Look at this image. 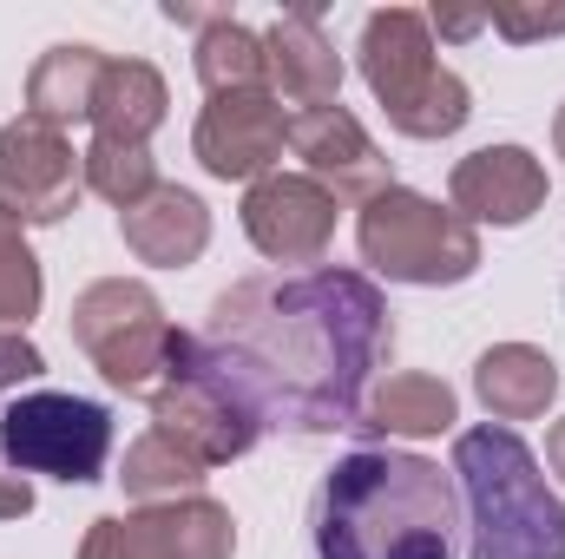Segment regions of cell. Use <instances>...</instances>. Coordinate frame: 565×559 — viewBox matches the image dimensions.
I'll list each match as a JSON object with an SVG mask.
<instances>
[{
  "instance_id": "cell-2",
  "label": "cell",
  "mask_w": 565,
  "mask_h": 559,
  "mask_svg": "<svg viewBox=\"0 0 565 559\" xmlns=\"http://www.w3.org/2000/svg\"><path fill=\"white\" fill-rule=\"evenodd\" d=\"M460 494L440 461L408 447L342 454L309 507L316 559H454Z\"/></svg>"
},
{
  "instance_id": "cell-12",
  "label": "cell",
  "mask_w": 565,
  "mask_h": 559,
  "mask_svg": "<svg viewBox=\"0 0 565 559\" xmlns=\"http://www.w3.org/2000/svg\"><path fill=\"white\" fill-rule=\"evenodd\" d=\"M244 238L270 264H322L335 244V198L302 171H270L244 191Z\"/></svg>"
},
{
  "instance_id": "cell-19",
  "label": "cell",
  "mask_w": 565,
  "mask_h": 559,
  "mask_svg": "<svg viewBox=\"0 0 565 559\" xmlns=\"http://www.w3.org/2000/svg\"><path fill=\"white\" fill-rule=\"evenodd\" d=\"M454 415H460L454 389H447L440 376L408 369V376H388V382L362 402L355 434H375V441H422V434H447Z\"/></svg>"
},
{
  "instance_id": "cell-31",
  "label": "cell",
  "mask_w": 565,
  "mask_h": 559,
  "mask_svg": "<svg viewBox=\"0 0 565 559\" xmlns=\"http://www.w3.org/2000/svg\"><path fill=\"white\" fill-rule=\"evenodd\" d=\"M553 145H559V158H565V106H559V119H553Z\"/></svg>"
},
{
  "instance_id": "cell-26",
  "label": "cell",
  "mask_w": 565,
  "mask_h": 559,
  "mask_svg": "<svg viewBox=\"0 0 565 559\" xmlns=\"http://www.w3.org/2000/svg\"><path fill=\"white\" fill-rule=\"evenodd\" d=\"M46 376V356L26 342V336H0V395H13V389H33Z\"/></svg>"
},
{
  "instance_id": "cell-30",
  "label": "cell",
  "mask_w": 565,
  "mask_h": 559,
  "mask_svg": "<svg viewBox=\"0 0 565 559\" xmlns=\"http://www.w3.org/2000/svg\"><path fill=\"white\" fill-rule=\"evenodd\" d=\"M546 461H553V474L565 481V415L553 421V434H546Z\"/></svg>"
},
{
  "instance_id": "cell-29",
  "label": "cell",
  "mask_w": 565,
  "mask_h": 559,
  "mask_svg": "<svg viewBox=\"0 0 565 559\" xmlns=\"http://www.w3.org/2000/svg\"><path fill=\"white\" fill-rule=\"evenodd\" d=\"M164 20H171V27H198V33H204L211 20H224V7H191V0H164Z\"/></svg>"
},
{
  "instance_id": "cell-20",
  "label": "cell",
  "mask_w": 565,
  "mask_h": 559,
  "mask_svg": "<svg viewBox=\"0 0 565 559\" xmlns=\"http://www.w3.org/2000/svg\"><path fill=\"white\" fill-rule=\"evenodd\" d=\"M164 73L151 60H113L93 99V139H119V145H151V133L164 126Z\"/></svg>"
},
{
  "instance_id": "cell-9",
  "label": "cell",
  "mask_w": 565,
  "mask_h": 559,
  "mask_svg": "<svg viewBox=\"0 0 565 559\" xmlns=\"http://www.w3.org/2000/svg\"><path fill=\"white\" fill-rule=\"evenodd\" d=\"M86 191V158L46 119H7L0 126V211L20 224H60Z\"/></svg>"
},
{
  "instance_id": "cell-5",
  "label": "cell",
  "mask_w": 565,
  "mask_h": 559,
  "mask_svg": "<svg viewBox=\"0 0 565 559\" xmlns=\"http://www.w3.org/2000/svg\"><path fill=\"white\" fill-rule=\"evenodd\" d=\"M73 342L93 356V369L119 389V395H158L191 342V329H171L164 303L151 296V283L139 277H99L73 296L66 316Z\"/></svg>"
},
{
  "instance_id": "cell-11",
  "label": "cell",
  "mask_w": 565,
  "mask_h": 559,
  "mask_svg": "<svg viewBox=\"0 0 565 559\" xmlns=\"http://www.w3.org/2000/svg\"><path fill=\"white\" fill-rule=\"evenodd\" d=\"M282 139H289L282 99L264 86V93H217V99L198 113L191 151H198V165H204L211 178H224V184H257V178L277 171Z\"/></svg>"
},
{
  "instance_id": "cell-18",
  "label": "cell",
  "mask_w": 565,
  "mask_h": 559,
  "mask_svg": "<svg viewBox=\"0 0 565 559\" xmlns=\"http://www.w3.org/2000/svg\"><path fill=\"white\" fill-rule=\"evenodd\" d=\"M473 395L487 402L493 421H533V415H546V402L559 395V369L533 342H493L473 362Z\"/></svg>"
},
{
  "instance_id": "cell-25",
  "label": "cell",
  "mask_w": 565,
  "mask_h": 559,
  "mask_svg": "<svg viewBox=\"0 0 565 559\" xmlns=\"http://www.w3.org/2000/svg\"><path fill=\"white\" fill-rule=\"evenodd\" d=\"M480 13H487V27H493V33H507L513 46L565 33V7H540V0H487Z\"/></svg>"
},
{
  "instance_id": "cell-21",
  "label": "cell",
  "mask_w": 565,
  "mask_h": 559,
  "mask_svg": "<svg viewBox=\"0 0 565 559\" xmlns=\"http://www.w3.org/2000/svg\"><path fill=\"white\" fill-rule=\"evenodd\" d=\"M191 66H198V80H204V93L217 99V93H264L270 86V60H264V33H250L244 20H211L204 33H198V53H191Z\"/></svg>"
},
{
  "instance_id": "cell-7",
  "label": "cell",
  "mask_w": 565,
  "mask_h": 559,
  "mask_svg": "<svg viewBox=\"0 0 565 559\" xmlns=\"http://www.w3.org/2000/svg\"><path fill=\"white\" fill-rule=\"evenodd\" d=\"M0 461L13 474H46L86 487L113 461V409L60 389H26L0 409Z\"/></svg>"
},
{
  "instance_id": "cell-6",
  "label": "cell",
  "mask_w": 565,
  "mask_h": 559,
  "mask_svg": "<svg viewBox=\"0 0 565 559\" xmlns=\"http://www.w3.org/2000/svg\"><path fill=\"white\" fill-rule=\"evenodd\" d=\"M355 244L375 277L415 283V289H447L480 271V231L454 204H434L408 184H388L362 204Z\"/></svg>"
},
{
  "instance_id": "cell-16",
  "label": "cell",
  "mask_w": 565,
  "mask_h": 559,
  "mask_svg": "<svg viewBox=\"0 0 565 559\" xmlns=\"http://www.w3.org/2000/svg\"><path fill=\"white\" fill-rule=\"evenodd\" d=\"M119 238H126V251H132L139 264H151V271H184V264H198L204 244H211V211H204L198 191L158 184L151 198H139V204L119 211Z\"/></svg>"
},
{
  "instance_id": "cell-10",
  "label": "cell",
  "mask_w": 565,
  "mask_h": 559,
  "mask_svg": "<svg viewBox=\"0 0 565 559\" xmlns=\"http://www.w3.org/2000/svg\"><path fill=\"white\" fill-rule=\"evenodd\" d=\"M151 428L158 434H171L184 454H198L204 467H224V461H244L257 441H264V428L244 415L204 369H198V356H191V342H184V356H178V369H171V382L151 395Z\"/></svg>"
},
{
  "instance_id": "cell-4",
  "label": "cell",
  "mask_w": 565,
  "mask_h": 559,
  "mask_svg": "<svg viewBox=\"0 0 565 559\" xmlns=\"http://www.w3.org/2000/svg\"><path fill=\"white\" fill-rule=\"evenodd\" d=\"M362 80L375 93V106L388 113V126L402 139H454L473 119V93L460 73L440 66L434 53V27L415 7H375L362 20Z\"/></svg>"
},
{
  "instance_id": "cell-13",
  "label": "cell",
  "mask_w": 565,
  "mask_h": 559,
  "mask_svg": "<svg viewBox=\"0 0 565 559\" xmlns=\"http://www.w3.org/2000/svg\"><path fill=\"white\" fill-rule=\"evenodd\" d=\"M289 151L302 158V178H316L335 204H342V198L369 204L375 191L395 184L382 145L362 133V119H355L342 99H335V106H302V113L289 119Z\"/></svg>"
},
{
  "instance_id": "cell-27",
  "label": "cell",
  "mask_w": 565,
  "mask_h": 559,
  "mask_svg": "<svg viewBox=\"0 0 565 559\" xmlns=\"http://www.w3.org/2000/svg\"><path fill=\"white\" fill-rule=\"evenodd\" d=\"M26 514H33V481L0 461V520H26Z\"/></svg>"
},
{
  "instance_id": "cell-1",
  "label": "cell",
  "mask_w": 565,
  "mask_h": 559,
  "mask_svg": "<svg viewBox=\"0 0 565 559\" xmlns=\"http://www.w3.org/2000/svg\"><path fill=\"white\" fill-rule=\"evenodd\" d=\"M191 356L264 434H335L355 428L375 369L395 356V309L342 264L270 271L211 303Z\"/></svg>"
},
{
  "instance_id": "cell-14",
  "label": "cell",
  "mask_w": 565,
  "mask_h": 559,
  "mask_svg": "<svg viewBox=\"0 0 565 559\" xmlns=\"http://www.w3.org/2000/svg\"><path fill=\"white\" fill-rule=\"evenodd\" d=\"M546 165L526 151V145H480V151H467L460 165H454V178H447V204L467 218V224H500V231H513V224H526L540 204H546Z\"/></svg>"
},
{
  "instance_id": "cell-28",
  "label": "cell",
  "mask_w": 565,
  "mask_h": 559,
  "mask_svg": "<svg viewBox=\"0 0 565 559\" xmlns=\"http://www.w3.org/2000/svg\"><path fill=\"white\" fill-rule=\"evenodd\" d=\"M427 27H440L447 40H473V33L487 27V13H480V7H434V13H427Z\"/></svg>"
},
{
  "instance_id": "cell-15",
  "label": "cell",
  "mask_w": 565,
  "mask_h": 559,
  "mask_svg": "<svg viewBox=\"0 0 565 559\" xmlns=\"http://www.w3.org/2000/svg\"><path fill=\"white\" fill-rule=\"evenodd\" d=\"M264 60H270V93L296 99V106H335L342 99V53L322 33L316 7L277 13L264 33Z\"/></svg>"
},
{
  "instance_id": "cell-3",
  "label": "cell",
  "mask_w": 565,
  "mask_h": 559,
  "mask_svg": "<svg viewBox=\"0 0 565 559\" xmlns=\"http://www.w3.org/2000/svg\"><path fill=\"white\" fill-rule=\"evenodd\" d=\"M454 481L467 507V559H565V500L507 421L454 441Z\"/></svg>"
},
{
  "instance_id": "cell-17",
  "label": "cell",
  "mask_w": 565,
  "mask_h": 559,
  "mask_svg": "<svg viewBox=\"0 0 565 559\" xmlns=\"http://www.w3.org/2000/svg\"><path fill=\"white\" fill-rule=\"evenodd\" d=\"M106 53L86 46V40H66V46H46L26 73V119H46V126H73V119H93V99H99V80H106Z\"/></svg>"
},
{
  "instance_id": "cell-24",
  "label": "cell",
  "mask_w": 565,
  "mask_h": 559,
  "mask_svg": "<svg viewBox=\"0 0 565 559\" xmlns=\"http://www.w3.org/2000/svg\"><path fill=\"white\" fill-rule=\"evenodd\" d=\"M86 191H99L106 204H139L158 191V158H151V145H119V139H93L86 151Z\"/></svg>"
},
{
  "instance_id": "cell-8",
  "label": "cell",
  "mask_w": 565,
  "mask_h": 559,
  "mask_svg": "<svg viewBox=\"0 0 565 559\" xmlns=\"http://www.w3.org/2000/svg\"><path fill=\"white\" fill-rule=\"evenodd\" d=\"M237 553V520L211 494L158 500L139 514H106L86 527L79 559H231Z\"/></svg>"
},
{
  "instance_id": "cell-22",
  "label": "cell",
  "mask_w": 565,
  "mask_h": 559,
  "mask_svg": "<svg viewBox=\"0 0 565 559\" xmlns=\"http://www.w3.org/2000/svg\"><path fill=\"white\" fill-rule=\"evenodd\" d=\"M119 481H126V494H132L139 507H158V500H184V494H198V487H204V461L184 454L171 434L145 428L139 441L126 447V461H119Z\"/></svg>"
},
{
  "instance_id": "cell-23",
  "label": "cell",
  "mask_w": 565,
  "mask_h": 559,
  "mask_svg": "<svg viewBox=\"0 0 565 559\" xmlns=\"http://www.w3.org/2000/svg\"><path fill=\"white\" fill-rule=\"evenodd\" d=\"M40 257L26 244V224L0 211V336H26V323L40 316Z\"/></svg>"
}]
</instances>
